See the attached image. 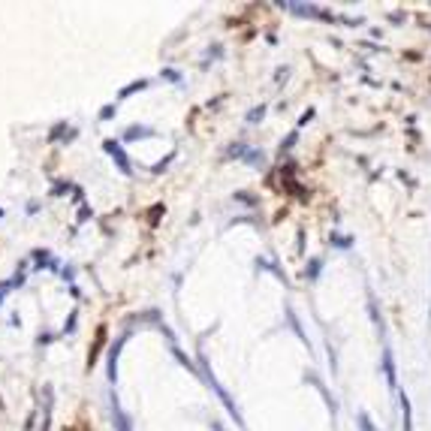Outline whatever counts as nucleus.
<instances>
[{
    "label": "nucleus",
    "mask_w": 431,
    "mask_h": 431,
    "mask_svg": "<svg viewBox=\"0 0 431 431\" xmlns=\"http://www.w3.org/2000/svg\"><path fill=\"white\" fill-rule=\"evenodd\" d=\"M106 151H109V154L115 157V163L121 166V172H124V175H130L133 169H130V163H127V154H124V151H121V148H118L115 142H106Z\"/></svg>",
    "instance_id": "f257e3e1"
},
{
    "label": "nucleus",
    "mask_w": 431,
    "mask_h": 431,
    "mask_svg": "<svg viewBox=\"0 0 431 431\" xmlns=\"http://www.w3.org/2000/svg\"><path fill=\"white\" fill-rule=\"evenodd\" d=\"M112 413H115V425H118V431H130V416L121 413V407H118L115 398H112Z\"/></svg>",
    "instance_id": "f03ea898"
},
{
    "label": "nucleus",
    "mask_w": 431,
    "mask_h": 431,
    "mask_svg": "<svg viewBox=\"0 0 431 431\" xmlns=\"http://www.w3.org/2000/svg\"><path fill=\"white\" fill-rule=\"evenodd\" d=\"M383 362H386V380H389V386H395V365H392V353L389 350L383 353Z\"/></svg>",
    "instance_id": "7ed1b4c3"
},
{
    "label": "nucleus",
    "mask_w": 431,
    "mask_h": 431,
    "mask_svg": "<svg viewBox=\"0 0 431 431\" xmlns=\"http://www.w3.org/2000/svg\"><path fill=\"white\" fill-rule=\"evenodd\" d=\"M401 413H404V431H410V401H407V395H401Z\"/></svg>",
    "instance_id": "20e7f679"
},
{
    "label": "nucleus",
    "mask_w": 431,
    "mask_h": 431,
    "mask_svg": "<svg viewBox=\"0 0 431 431\" xmlns=\"http://www.w3.org/2000/svg\"><path fill=\"white\" fill-rule=\"evenodd\" d=\"M139 136H151V130H145V127H133V130H127V139H139Z\"/></svg>",
    "instance_id": "39448f33"
},
{
    "label": "nucleus",
    "mask_w": 431,
    "mask_h": 431,
    "mask_svg": "<svg viewBox=\"0 0 431 431\" xmlns=\"http://www.w3.org/2000/svg\"><path fill=\"white\" fill-rule=\"evenodd\" d=\"M359 425H362V431H374V428H371V419H368V416H365V413H362V416H359Z\"/></svg>",
    "instance_id": "423d86ee"
}]
</instances>
